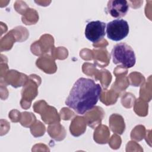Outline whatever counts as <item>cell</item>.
Instances as JSON below:
<instances>
[{"label": "cell", "mask_w": 152, "mask_h": 152, "mask_svg": "<svg viewBox=\"0 0 152 152\" xmlns=\"http://www.w3.org/2000/svg\"><path fill=\"white\" fill-rule=\"evenodd\" d=\"M128 22L124 19H115L107 23L106 33L108 39L118 42L125 38L129 33Z\"/></svg>", "instance_id": "3957f363"}, {"label": "cell", "mask_w": 152, "mask_h": 152, "mask_svg": "<svg viewBox=\"0 0 152 152\" xmlns=\"http://www.w3.org/2000/svg\"><path fill=\"white\" fill-rule=\"evenodd\" d=\"M128 2L125 0L109 1L107 4L108 13L113 17L120 19L124 17L129 10Z\"/></svg>", "instance_id": "5b68a950"}, {"label": "cell", "mask_w": 152, "mask_h": 152, "mask_svg": "<svg viewBox=\"0 0 152 152\" xmlns=\"http://www.w3.org/2000/svg\"><path fill=\"white\" fill-rule=\"evenodd\" d=\"M102 92L99 84L90 78H80L73 85L65 104L80 115H84L97 104Z\"/></svg>", "instance_id": "6da1fadb"}, {"label": "cell", "mask_w": 152, "mask_h": 152, "mask_svg": "<svg viewBox=\"0 0 152 152\" xmlns=\"http://www.w3.org/2000/svg\"><path fill=\"white\" fill-rule=\"evenodd\" d=\"M106 24L99 20L88 23L86 26L84 34L87 39L93 43L101 40L106 34Z\"/></svg>", "instance_id": "277c9868"}, {"label": "cell", "mask_w": 152, "mask_h": 152, "mask_svg": "<svg viewBox=\"0 0 152 152\" xmlns=\"http://www.w3.org/2000/svg\"><path fill=\"white\" fill-rule=\"evenodd\" d=\"M111 55L114 64H120L126 68L134 66L136 62L134 50L126 43L116 44L112 49Z\"/></svg>", "instance_id": "7a4b0ae2"}]
</instances>
